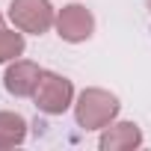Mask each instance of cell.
<instances>
[{
    "mask_svg": "<svg viewBox=\"0 0 151 151\" xmlns=\"http://www.w3.org/2000/svg\"><path fill=\"white\" fill-rule=\"evenodd\" d=\"M24 50H27V42H24V33L18 27L15 30H3L0 27V65L18 59Z\"/></svg>",
    "mask_w": 151,
    "mask_h": 151,
    "instance_id": "obj_8",
    "label": "cell"
},
{
    "mask_svg": "<svg viewBox=\"0 0 151 151\" xmlns=\"http://www.w3.org/2000/svg\"><path fill=\"white\" fill-rule=\"evenodd\" d=\"M27 139V119L12 110H0V148H15Z\"/></svg>",
    "mask_w": 151,
    "mask_h": 151,
    "instance_id": "obj_7",
    "label": "cell"
},
{
    "mask_svg": "<svg viewBox=\"0 0 151 151\" xmlns=\"http://www.w3.org/2000/svg\"><path fill=\"white\" fill-rule=\"evenodd\" d=\"M0 27H3V12H0Z\"/></svg>",
    "mask_w": 151,
    "mask_h": 151,
    "instance_id": "obj_9",
    "label": "cell"
},
{
    "mask_svg": "<svg viewBox=\"0 0 151 151\" xmlns=\"http://www.w3.org/2000/svg\"><path fill=\"white\" fill-rule=\"evenodd\" d=\"M42 71L36 62L30 59H12V65L6 68L3 74V83H6V92L15 95V98H30L39 86V77H42Z\"/></svg>",
    "mask_w": 151,
    "mask_h": 151,
    "instance_id": "obj_5",
    "label": "cell"
},
{
    "mask_svg": "<svg viewBox=\"0 0 151 151\" xmlns=\"http://www.w3.org/2000/svg\"><path fill=\"white\" fill-rule=\"evenodd\" d=\"M33 101L45 116H62L74 104V83L56 71H42L39 86L33 92Z\"/></svg>",
    "mask_w": 151,
    "mask_h": 151,
    "instance_id": "obj_2",
    "label": "cell"
},
{
    "mask_svg": "<svg viewBox=\"0 0 151 151\" xmlns=\"http://www.w3.org/2000/svg\"><path fill=\"white\" fill-rule=\"evenodd\" d=\"M53 27H56V33H59L62 42L80 45V42L92 39V33H95V15H92L83 3H65V6L56 12Z\"/></svg>",
    "mask_w": 151,
    "mask_h": 151,
    "instance_id": "obj_4",
    "label": "cell"
},
{
    "mask_svg": "<svg viewBox=\"0 0 151 151\" xmlns=\"http://www.w3.org/2000/svg\"><path fill=\"white\" fill-rule=\"evenodd\" d=\"M119 110H122V104L113 92L89 86L80 92L77 104H74V119L83 130H104L110 122H116Z\"/></svg>",
    "mask_w": 151,
    "mask_h": 151,
    "instance_id": "obj_1",
    "label": "cell"
},
{
    "mask_svg": "<svg viewBox=\"0 0 151 151\" xmlns=\"http://www.w3.org/2000/svg\"><path fill=\"white\" fill-rule=\"evenodd\" d=\"M101 151H133L142 145V130L133 122H110L98 139Z\"/></svg>",
    "mask_w": 151,
    "mask_h": 151,
    "instance_id": "obj_6",
    "label": "cell"
},
{
    "mask_svg": "<svg viewBox=\"0 0 151 151\" xmlns=\"http://www.w3.org/2000/svg\"><path fill=\"white\" fill-rule=\"evenodd\" d=\"M145 3H148V12H151V0H145Z\"/></svg>",
    "mask_w": 151,
    "mask_h": 151,
    "instance_id": "obj_10",
    "label": "cell"
},
{
    "mask_svg": "<svg viewBox=\"0 0 151 151\" xmlns=\"http://www.w3.org/2000/svg\"><path fill=\"white\" fill-rule=\"evenodd\" d=\"M9 21L21 33L42 36L53 27L56 9L50 6V0H12L9 3Z\"/></svg>",
    "mask_w": 151,
    "mask_h": 151,
    "instance_id": "obj_3",
    "label": "cell"
}]
</instances>
